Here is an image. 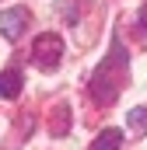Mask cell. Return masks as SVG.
<instances>
[{"mask_svg":"<svg viewBox=\"0 0 147 150\" xmlns=\"http://www.w3.org/2000/svg\"><path fill=\"white\" fill-rule=\"evenodd\" d=\"M123 70H126V49H119V42H116L112 52L98 63V70L91 77V98L102 105H112L123 87Z\"/></svg>","mask_w":147,"mask_h":150,"instance_id":"6da1fadb","label":"cell"},{"mask_svg":"<svg viewBox=\"0 0 147 150\" xmlns=\"http://www.w3.org/2000/svg\"><path fill=\"white\" fill-rule=\"evenodd\" d=\"M60 59H63V38L60 35L46 32L32 42V63L39 70H53V67H60Z\"/></svg>","mask_w":147,"mask_h":150,"instance_id":"7a4b0ae2","label":"cell"},{"mask_svg":"<svg viewBox=\"0 0 147 150\" xmlns=\"http://www.w3.org/2000/svg\"><path fill=\"white\" fill-rule=\"evenodd\" d=\"M28 21H32L28 7H11V11H0V35L14 42V38H21V35H25Z\"/></svg>","mask_w":147,"mask_h":150,"instance_id":"3957f363","label":"cell"},{"mask_svg":"<svg viewBox=\"0 0 147 150\" xmlns=\"http://www.w3.org/2000/svg\"><path fill=\"white\" fill-rule=\"evenodd\" d=\"M21 94V70H0V98H18Z\"/></svg>","mask_w":147,"mask_h":150,"instance_id":"277c9868","label":"cell"},{"mask_svg":"<svg viewBox=\"0 0 147 150\" xmlns=\"http://www.w3.org/2000/svg\"><path fill=\"white\" fill-rule=\"evenodd\" d=\"M126 126H130L133 136H147V108L144 105H137V108L126 112Z\"/></svg>","mask_w":147,"mask_h":150,"instance_id":"5b68a950","label":"cell"},{"mask_svg":"<svg viewBox=\"0 0 147 150\" xmlns=\"http://www.w3.org/2000/svg\"><path fill=\"white\" fill-rule=\"evenodd\" d=\"M119 147H123V133L119 129H102L95 136V143H91V150H119Z\"/></svg>","mask_w":147,"mask_h":150,"instance_id":"8992f818","label":"cell"},{"mask_svg":"<svg viewBox=\"0 0 147 150\" xmlns=\"http://www.w3.org/2000/svg\"><path fill=\"white\" fill-rule=\"evenodd\" d=\"M67 126H70V108H67V105H56V108H53V126H49V129L60 136Z\"/></svg>","mask_w":147,"mask_h":150,"instance_id":"52a82bcc","label":"cell"},{"mask_svg":"<svg viewBox=\"0 0 147 150\" xmlns=\"http://www.w3.org/2000/svg\"><path fill=\"white\" fill-rule=\"evenodd\" d=\"M140 25L147 28V4H144V11H140Z\"/></svg>","mask_w":147,"mask_h":150,"instance_id":"ba28073f","label":"cell"}]
</instances>
